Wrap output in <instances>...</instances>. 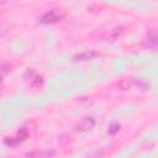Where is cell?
<instances>
[{
    "label": "cell",
    "mask_w": 158,
    "mask_h": 158,
    "mask_svg": "<svg viewBox=\"0 0 158 158\" xmlns=\"http://www.w3.org/2000/svg\"><path fill=\"white\" fill-rule=\"evenodd\" d=\"M27 137H28V131H27V128L22 127V128H20V130L17 131L16 139L19 141V143H20V142H22V141H25Z\"/></svg>",
    "instance_id": "8992f818"
},
{
    "label": "cell",
    "mask_w": 158,
    "mask_h": 158,
    "mask_svg": "<svg viewBox=\"0 0 158 158\" xmlns=\"http://www.w3.org/2000/svg\"><path fill=\"white\" fill-rule=\"evenodd\" d=\"M4 143L7 147H16L19 144V141L16 139V137H5L4 138Z\"/></svg>",
    "instance_id": "52a82bcc"
},
{
    "label": "cell",
    "mask_w": 158,
    "mask_h": 158,
    "mask_svg": "<svg viewBox=\"0 0 158 158\" xmlns=\"http://www.w3.org/2000/svg\"><path fill=\"white\" fill-rule=\"evenodd\" d=\"M1 88H2V79H1V77H0V90H1Z\"/></svg>",
    "instance_id": "5bb4252c"
},
{
    "label": "cell",
    "mask_w": 158,
    "mask_h": 158,
    "mask_svg": "<svg viewBox=\"0 0 158 158\" xmlns=\"http://www.w3.org/2000/svg\"><path fill=\"white\" fill-rule=\"evenodd\" d=\"M10 70H11V65H10V64H2V65H0V77L2 78V77L6 75Z\"/></svg>",
    "instance_id": "8fae6325"
},
{
    "label": "cell",
    "mask_w": 158,
    "mask_h": 158,
    "mask_svg": "<svg viewBox=\"0 0 158 158\" xmlns=\"http://www.w3.org/2000/svg\"><path fill=\"white\" fill-rule=\"evenodd\" d=\"M120 88L122 89V90H126V89H128V88H131L132 85H133V80L132 79H130V80H122V81H120Z\"/></svg>",
    "instance_id": "30bf717a"
},
{
    "label": "cell",
    "mask_w": 158,
    "mask_h": 158,
    "mask_svg": "<svg viewBox=\"0 0 158 158\" xmlns=\"http://www.w3.org/2000/svg\"><path fill=\"white\" fill-rule=\"evenodd\" d=\"M7 32V27L4 23H0V37H2Z\"/></svg>",
    "instance_id": "4fadbf2b"
},
{
    "label": "cell",
    "mask_w": 158,
    "mask_h": 158,
    "mask_svg": "<svg viewBox=\"0 0 158 158\" xmlns=\"http://www.w3.org/2000/svg\"><path fill=\"white\" fill-rule=\"evenodd\" d=\"M95 125V120L90 116H86V117H83L75 126V130L78 132H86L89 130H91Z\"/></svg>",
    "instance_id": "6da1fadb"
},
{
    "label": "cell",
    "mask_w": 158,
    "mask_h": 158,
    "mask_svg": "<svg viewBox=\"0 0 158 158\" xmlns=\"http://www.w3.org/2000/svg\"><path fill=\"white\" fill-rule=\"evenodd\" d=\"M118 130H120V123H118V122H112V123L109 126L107 132H109L110 135H115L116 132H118Z\"/></svg>",
    "instance_id": "9c48e42d"
},
{
    "label": "cell",
    "mask_w": 158,
    "mask_h": 158,
    "mask_svg": "<svg viewBox=\"0 0 158 158\" xmlns=\"http://www.w3.org/2000/svg\"><path fill=\"white\" fill-rule=\"evenodd\" d=\"M42 83H43L42 78H41V77H40V78H38V77H36V78H35V80L32 81V86H33V88H37V89H40V86L42 85Z\"/></svg>",
    "instance_id": "7c38bea8"
},
{
    "label": "cell",
    "mask_w": 158,
    "mask_h": 158,
    "mask_svg": "<svg viewBox=\"0 0 158 158\" xmlns=\"http://www.w3.org/2000/svg\"><path fill=\"white\" fill-rule=\"evenodd\" d=\"M96 56H98V53H96L95 51H86V52L75 54V56L73 57V60H74V62H86V60H90V59L95 58Z\"/></svg>",
    "instance_id": "277c9868"
},
{
    "label": "cell",
    "mask_w": 158,
    "mask_h": 158,
    "mask_svg": "<svg viewBox=\"0 0 158 158\" xmlns=\"http://www.w3.org/2000/svg\"><path fill=\"white\" fill-rule=\"evenodd\" d=\"M144 44L148 48H151V49H156L157 48V44H158V35H157V31L156 30L148 31V33L146 35V38H144Z\"/></svg>",
    "instance_id": "3957f363"
},
{
    "label": "cell",
    "mask_w": 158,
    "mask_h": 158,
    "mask_svg": "<svg viewBox=\"0 0 158 158\" xmlns=\"http://www.w3.org/2000/svg\"><path fill=\"white\" fill-rule=\"evenodd\" d=\"M56 154L54 151H32V152H28L26 153V157H53Z\"/></svg>",
    "instance_id": "5b68a950"
},
{
    "label": "cell",
    "mask_w": 158,
    "mask_h": 158,
    "mask_svg": "<svg viewBox=\"0 0 158 158\" xmlns=\"http://www.w3.org/2000/svg\"><path fill=\"white\" fill-rule=\"evenodd\" d=\"M133 84H135L139 90H143V91H146V90H148V89H149V85H148L147 83L142 81V80H138V81L133 80Z\"/></svg>",
    "instance_id": "ba28073f"
},
{
    "label": "cell",
    "mask_w": 158,
    "mask_h": 158,
    "mask_svg": "<svg viewBox=\"0 0 158 158\" xmlns=\"http://www.w3.org/2000/svg\"><path fill=\"white\" fill-rule=\"evenodd\" d=\"M62 17H63V16H62L57 10H51V11L46 12V14L41 17V21H42L43 23H54V22H57V21H60Z\"/></svg>",
    "instance_id": "7a4b0ae2"
}]
</instances>
